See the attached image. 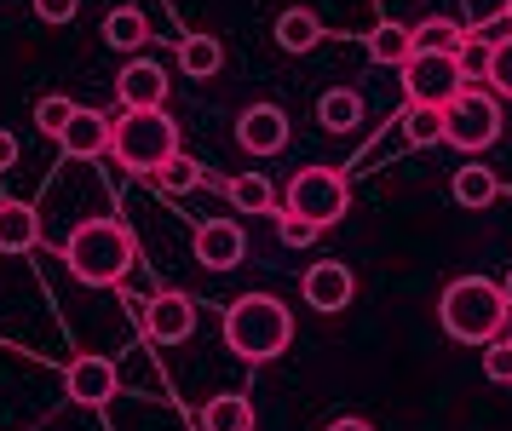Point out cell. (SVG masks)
Instances as JSON below:
<instances>
[{
    "instance_id": "31",
    "label": "cell",
    "mask_w": 512,
    "mask_h": 431,
    "mask_svg": "<svg viewBox=\"0 0 512 431\" xmlns=\"http://www.w3.org/2000/svg\"><path fill=\"white\" fill-rule=\"evenodd\" d=\"M455 64H461L466 81H484V75H489V46L466 35V46H461V58H455Z\"/></svg>"
},
{
    "instance_id": "6",
    "label": "cell",
    "mask_w": 512,
    "mask_h": 431,
    "mask_svg": "<svg viewBox=\"0 0 512 431\" xmlns=\"http://www.w3.org/2000/svg\"><path fill=\"white\" fill-rule=\"evenodd\" d=\"M443 144H455V150H489L495 138H501V98L484 87H466L455 104H443Z\"/></svg>"
},
{
    "instance_id": "15",
    "label": "cell",
    "mask_w": 512,
    "mask_h": 431,
    "mask_svg": "<svg viewBox=\"0 0 512 431\" xmlns=\"http://www.w3.org/2000/svg\"><path fill=\"white\" fill-rule=\"evenodd\" d=\"M41 242V219L24 202H0V253H29Z\"/></svg>"
},
{
    "instance_id": "30",
    "label": "cell",
    "mask_w": 512,
    "mask_h": 431,
    "mask_svg": "<svg viewBox=\"0 0 512 431\" xmlns=\"http://www.w3.org/2000/svg\"><path fill=\"white\" fill-rule=\"evenodd\" d=\"M484 374L495 386H512V340H489L484 345Z\"/></svg>"
},
{
    "instance_id": "5",
    "label": "cell",
    "mask_w": 512,
    "mask_h": 431,
    "mask_svg": "<svg viewBox=\"0 0 512 431\" xmlns=\"http://www.w3.org/2000/svg\"><path fill=\"white\" fill-rule=\"evenodd\" d=\"M351 207V184L340 167H300L294 179H288V207L282 213H294V219H311L317 230L340 225Z\"/></svg>"
},
{
    "instance_id": "4",
    "label": "cell",
    "mask_w": 512,
    "mask_h": 431,
    "mask_svg": "<svg viewBox=\"0 0 512 431\" xmlns=\"http://www.w3.org/2000/svg\"><path fill=\"white\" fill-rule=\"evenodd\" d=\"M110 156L127 173H156L167 156H179V127L167 110H127L110 121Z\"/></svg>"
},
{
    "instance_id": "12",
    "label": "cell",
    "mask_w": 512,
    "mask_h": 431,
    "mask_svg": "<svg viewBox=\"0 0 512 431\" xmlns=\"http://www.w3.org/2000/svg\"><path fill=\"white\" fill-rule=\"evenodd\" d=\"M144 334L156 345H179V340H190L196 334V305H190L185 294H156L150 305H144Z\"/></svg>"
},
{
    "instance_id": "34",
    "label": "cell",
    "mask_w": 512,
    "mask_h": 431,
    "mask_svg": "<svg viewBox=\"0 0 512 431\" xmlns=\"http://www.w3.org/2000/svg\"><path fill=\"white\" fill-rule=\"evenodd\" d=\"M328 431H374V426H369V420H357V414H346V420H334Z\"/></svg>"
},
{
    "instance_id": "16",
    "label": "cell",
    "mask_w": 512,
    "mask_h": 431,
    "mask_svg": "<svg viewBox=\"0 0 512 431\" xmlns=\"http://www.w3.org/2000/svg\"><path fill=\"white\" fill-rule=\"evenodd\" d=\"M317 41H323V23H317V12L288 6V12L277 18V46H282V52H294V58H300V52H311Z\"/></svg>"
},
{
    "instance_id": "24",
    "label": "cell",
    "mask_w": 512,
    "mask_h": 431,
    "mask_svg": "<svg viewBox=\"0 0 512 431\" xmlns=\"http://www.w3.org/2000/svg\"><path fill=\"white\" fill-rule=\"evenodd\" d=\"M317 121H323L328 133H346V127H357V121H363V98H357L351 87L323 92V98H317Z\"/></svg>"
},
{
    "instance_id": "27",
    "label": "cell",
    "mask_w": 512,
    "mask_h": 431,
    "mask_svg": "<svg viewBox=\"0 0 512 431\" xmlns=\"http://www.w3.org/2000/svg\"><path fill=\"white\" fill-rule=\"evenodd\" d=\"M484 81H489L495 98H512V35L489 46V75H484Z\"/></svg>"
},
{
    "instance_id": "18",
    "label": "cell",
    "mask_w": 512,
    "mask_h": 431,
    "mask_svg": "<svg viewBox=\"0 0 512 431\" xmlns=\"http://www.w3.org/2000/svg\"><path fill=\"white\" fill-rule=\"evenodd\" d=\"M225 64V46L213 41V35H185L179 41V69H185L190 81H213Z\"/></svg>"
},
{
    "instance_id": "10",
    "label": "cell",
    "mask_w": 512,
    "mask_h": 431,
    "mask_svg": "<svg viewBox=\"0 0 512 431\" xmlns=\"http://www.w3.org/2000/svg\"><path fill=\"white\" fill-rule=\"evenodd\" d=\"M64 391H70V403H81V409H104V403H116L121 374L110 357H75L70 374H64Z\"/></svg>"
},
{
    "instance_id": "29",
    "label": "cell",
    "mask_w": 512,
    "mask_h": 431,
    "mask_svg": "<svg viewBox=\"0 0 512 431\" xmlns=\"http://www.w3.org/2000/svg\"><path fill=\"white\" fill-rule=\"evenodd\" d=\"M323 230L311 225V219H294V213H277V242L282 248H311Z\"/></svg>"
},
{
    "instance_id": "28",
    "label": "cell",
    "mask_w": 512,
    "mask_h": 431,
    "mask_svg": "<svg viewBox=\"0 0 512 431\" xmlns=\"http://www.w3.org/2000/svg\"><path fill=\"white\" fill-rule=\"evenodd\" d=\"M75 110H81V104H70V98H41V104H35V127H41L47 138H58L64 127H70Z\"/></svg>"
},
{
    "instance_id": "32",
    "label": "cell",
    "mask_w": 512,
    "mask_h": 431,
    "mask_svg": "<svg viewBox=\"0 0 512 431\" xmlns=\"http://www.w3.org/2000/svg\"><path fill=\"white\" fill-rule=\"evenodd\" d=\"M81 0H35V18L41 23H70Z\"/></svg>"
},
{
    "instance_id": "21",
    "label": "cell",
    "mask_w": 512,
    "mask_h": 431,
    "mask_svg": "<svg viewBox=\"0 0 512 431\" xmlns=\"http://www.w3.org/2000/svg\"><path fill=\"white\" fill-rule=\"evenodd\" d=\"M202 431H254V403L236 397V391L213 397L208 409H202Z\"/></svg>"
},
{
    "instance_id": "36",
    "label": "cell",
    "mask_w": 512,
    "mask_h": 431,
    "mask_svg": "<svg viewBox=\"0 0 512 431\" xmlns=\"http://www.w3.org/2000/svg\"><path fill=\"white\" fill-rule=\"evenodd\" d=\"M501 12H507V18H512V0H501Z\"/></svg>"
},
{
    "instance_id": "3",
    "label": "cell",
    "mask_w": 512,
    "mask_h": 431,
    "mask_svg": "<svg viewBox=\"0 0 512 431\" xmlns=\"http://www.w3.org/2000/svg\"><path fill=\"white\" fill-rule=\"evenodd\" d=\"M443 334L461 345H489L501 328H507V305H501V288L489 276H455L438 299Z\"/></svg>"
},
{
    "instance_id": "7",
    "label": "cell",
    "mask_w": 512,
    "mask_h": 431,
    "mask_svg": "<svg viewBox=\"0 0 512 431\" xmlns=\"http://www.w3.org/2000/svg\"><path fill=\"white\" fill-rule=\"evenodd\" d=\"M466 92V75L455 58H432V52H415L409 64H403V98H409V110H443V104H455Z\"/></svg>"
},
{
    "instance_id": "1",
    "label": "cell",
    "mask_w": 512,
    "mask_h": 431,
    "mask_svg": "<svg viewBox=\"0 0 512 431\" xmlns=\"http://www.w3.org/2000/svg\"><path fill=\"white\" fill-rule=\"evenodd\" d=\"M133 259H139V242L121 219H81L70 230V242H64V265L87 288H121Z\"/></svg>"
},
{
    "instance_id": "35",
    "label": "cell",
    "mask_w": 512,
    "mask_h": 431,
    "mask_svg": "<svg viewBox=\"0 0 512 431\" xmlns=\"http://www.w3.org/2000/svg\"><path fill=\"white\" fill-rule=\"evenodd\" d=\"M495 288H501V305H507V322H512V271L501 276V282H495Z\"/></svg>"
},
{
    "instance_id": "33",
    "label": "cell",
    "mask_w": 512,
    "mask_h": 431,
    "mask_svg": "<svg viewBox=\"0 0 512 431\" xmlns=\"http://www.w3.org/2000/svg\"><path fill=\"white\" fill-rule=\"evenodd\" d=\"M12 161H18V138H12V133H0V173H6Z\"/></svg>"
},
{
    "instance_id": "8",
    "label": "cell",
    "mask_w": 512,
    "mask_h": 431,
    "mask_svg": "<svg viewBox=\"0 0 512 431\" xmlns=\"http://www.w3.org/2000/svg\"><path fill=\"white\" fill-rule=\"evenodd\" d=\"M236 144L248 156H282L288 150V110L282 104H248L236 121Z\"/></svg>"
},
{
    "instance_id": "23",
    "label": "cell",
    "mask_w": 512,
    "mask_h": 431,
    "mask_svg": "<svg viewBox=\"0 0 512 431\" xmlns=\"http://www.w3.org/2000/svg\"><path fill=\"white\" fill-rule=\"evenodd\" d=\"M219 190L231 196L236 213H271V207H277V190H271V179H265V173H242V179L219 184Z\"/></svg>"
},
{
    "instance_id": "19",
    "label": "cell",
    "mask_w": 512,
    "mask_h": 431,
    "mask_svg": "<svg viewBox=\"0 0 512 431\" xmlns=\"http://www.w3.org/2000/svg\"><path fill=\"white\" fill-rule=\"evenodd\" d=\"M409 35H415V52H432V58H461V46H466V29L449 18H426Z\"/></svg>"
},
{
    "instance_id": "2",
    "label": "cell",
    "mask_w": 512,
    "mask_h": 431,
    "mask_svg": "<svg viewBox=\"0 0 512 431\" xmlns=\"http://www.w3.org/2000/svg\"><path fill=\"white\" fill-rule=\"evenodd\" d=\"M294 340V317H288V305L271 294H242L225 311V345H231L242 363H271L282 357Z\"/></svg>"
},
{
    "instance_id": "20",
    "label": "cell",
    "mask_w": 512,
    "mask_h": 431,
    "mask_svg": "<svg viewBox=\"0 0 512 431\" xmlns=\"http://www.w3.org/2000/svg\"><path fill=\"white\" fill-rule=\"evenodd\" d=\"M369 58H374V64L403 69L409 58H415V35H409L403 23H374V35H369Z\"/></svg>"
},
{
    "instance_id": "26",
    "label": "cell",
    "mask_w": 512,
    "mask_h": 431,
    "mask_svg": "<svg viewBox=\"0 0 512 431\" xmlns=\"http://www.w3.org/2000/svg\"><path fill=\"white\" fill-rule=\"evenodd\" d=\"M403 138H409L415 150H426V144H443V115H438V110H409V115H403Z\"/></svg>"
},
{
    "instance_id": "17",
    "label": "cell",
    "mask_w": 512,
    "mask_h": 431,
    "mask_svg": "<svg viewBox=\"0 0 512 431\" xmlns=\"http://www.w3.org/2000/svg\"><path fill=\"white\" fill-rule=\"evenodd\" d=\"M449 190H455V202H461V207H472V213H478V207H489L495 196H501V179H495L489 167H478V161H466L461 173L449 179Z\"/></svg>"
},
{
    "instance_id": "25",
    "label": "cell",
    "mask_w": 512,
    "mask_h": 431,
    "mask_svg": "<svg viewBox=\"0 0 512 431\" xmlns=\"http://www.w3.org/2000/svg\"><path fill=\"white\" fill-rule=\"evenodd\" d=\"M150 179L162 184V190H173V196H185V190H202V184H208V173H202V167L185 156V150H179V156H167L162 167L150 173Z\"/></svg>"
},
{
    "instance_id": "9",
    "label": "cell",
    "mask_w": 512,
    "mask_h": 431,
    "mask_svg": "<svg viewBox=\"0 0 512 431\" xmlns=\"http://www.w3.org/2000/svg\"><path fill=\"white\" fill-rule=\"evenodd\" d=\"M248 259V230L236 219H202L196 225V265L208 271H236Z\"/></svg>"
},
{
    "instance_id": "14",
    "label": "cell",
    "mask_w": 512,
    "mask_h": 431,
    "mask_svg": "<svg viewBox=\"0 0 512 431\" xmlns=\"http://www.w3.org/2000/svg\"><path fill=\"white\" fill-rule=\"evenodd\" d=\"M116 92H121V104H127V110H162L167 104V75L156 64H127L116 75Z\"/></svg>"
},
{
    "instance_id": "13",
    "label": "cell",
    "mask_w": 512,
    "mask_h": 431,
    "mask_svg": "<svg viewBox=\"0 0 512 431\" xmlns=\"http://www.w3.org/2000/svg\"><path fill=\"white\" fill-rule=\"evenodd\" d=\"M58 150L70 161H98V156H110V121L98 110H75L70 115V127L58 133Z\"/></svg>"
},
{
    "instance_id": "22",
    "label": "cell",
    "mask_w": 512,
    "mask_h": 431,
    "mask_svg": "<svg viewBox=\"0 0 512 431\" xmlns=\"http://www.w3.org/2000/svg\"><path fill=\"white\" fill-rule=\"evenodd\" d=\"M104 41L116 46V52H139L150 41V23H144L139 6H116L110 18H104Z\"/></svg>"
},
{
    "instance_id": "11",
    "label": "cell",
    "mask_w": 512,
    "mask_h": 431,
    "mask_svg": "<svg viewBox=\"0 0 512 431\" xmlns=\"http://www.w3.org/2000/svg\"><path fill=\"white\" fill-rule=\"evenodd\" d=\"M300 294H305V305L311 311H323V317H334V311H346L351 305V294H357V276H351V265H311L305 271V282H300Z\"/></svg>"
}]
</instances>
